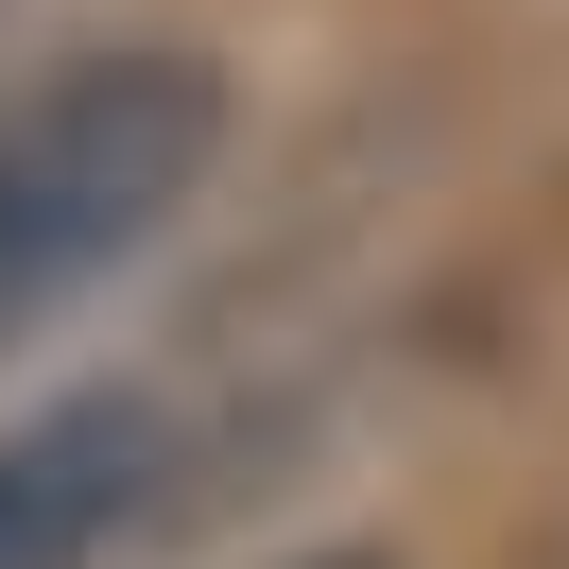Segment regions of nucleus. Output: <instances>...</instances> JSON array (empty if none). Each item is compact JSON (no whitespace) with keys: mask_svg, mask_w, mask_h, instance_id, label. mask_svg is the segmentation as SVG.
<instances>
[{"mask_svg":"<svg viewBox=\"0 0 569 569\" xmlns=\"http://www.w3.org/2000/svg\"><path fill=\"white\" fill-rule=\"evenodd\" d=\"M208 173H224V70L190 36H104L0 87V362L70 328L121 259H156Z\"/></svg>","mask_w":569,"mask_h":569,"instance_id":"obj_1","label":"nucleus"},{"mask_svg":"<svg viewBox=\"0 0 569 569\" xmlns=\"http://www.w3.org/2000/svg\"><path fill=\"white\" fill-rule=\"evenodd\" d=\"M156 500V415L139 397H70V415L0 431V569H87L121 552Z\"/></svg>","mask_w":569,"mask_h":569,"instance_id":"obj_2","label":"nucleus"},{"mask_svg":"<svg viewBox=\"0 0 569 569\" xmlns=\"http://www.w3.org/2000/svg\"><path fill=\"white\" fill-rule=\"evenodd\" d=\"M311 569H380V552H311Z\"/></svg>","mask_w":569,"mask_h":569,"instance_id":"obj_3","label":"nucleus"}]
</instances>
